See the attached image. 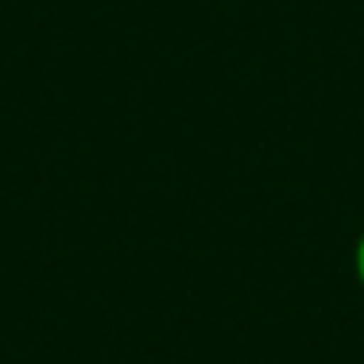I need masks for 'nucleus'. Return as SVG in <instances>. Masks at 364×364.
<instances>
[{"instance_id": "nucleus-1", "label": "nucleus", "mask_w": 364, "mask_h": 364, "mask_svg": "<svg viewBox=\"0 0 364 364\" xmlns=\"http://www.w3.org/2000/svg\"><path fill=\"white\" fill-rule=\"evenodd\" d=\"M353 272H357V283L364 287V232H360V240H357V252H353Z\"/></svg>"}]
</instances>
